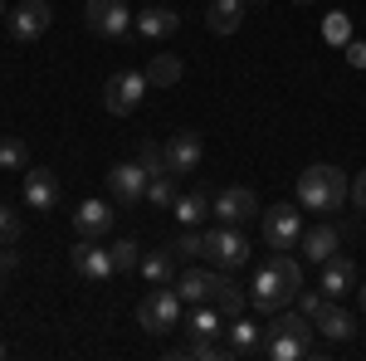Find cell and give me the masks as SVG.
Listing matches in <instances>:
<instances>
[{
	"label": "cell",
	"mask_w": 366,
	"mask_h": 361,
	"mask_svg": "<svg viewBox=\"0 0 366 361\" xmlns=\"http://www.w3.org/2000/svg\"><path fill=\"white\" fill-rule=\"evenodd\" d=\"M0 244H20V215H15V205H0Z\"/></svg>",
	"instance_id": "e575fe53"
},
{
	"label": "cell",
	"mask_w": 366,
	"mask_h": 361,
	"mask_svg": "<svg viewBox=\"0 0 366 361\" xmlns=\"http://www.w3.org/2000/svg\"><path fill=\"white\" fill-rule=\"evenodd\" d=\"M210 215L220 224H239V229H244V224L259 215V195H254L249 186H225V191L210 200Z\"/></svg>",
	"instance_id": "ba28073f"
},
{
	"label": "cell",
	"mask_w": 366,
	"mask_h": 361,
	"mask_svg": "<svg viewBox=\"0 0 366 361\" xmlns=\"http://www.w3.org/2000/svg\"><path fill=\"white\" fill-rule=\"evenodd\" d=\"M342 49H347V64H352V69H366V44L362 39H347Z\"/></svg>",
	"instance_id": "8d00e7d4"
},
{
	"label": "cell",
	"mask_w": 366,
	"mask_h": 361,
	"mask_svg": "<svg viewBox=\"0 0 366 361\" xmlns=\"http://www.w3.org/2000/svg\"><path fill=\"white\" fill-rule=\"evenodd\" d=\"M171 254H176V259H200V254H205V234H200L196 224H186V234L171 244Z\"/></svg>",
	"instance_id": "4dcf8cb0"
},
{
	"label": "cell",
	"mask_w": 366,
	"mask_h": 361,
	"mask_svg": "<svg viewBox=\"0 0 366 361\" xmlns=\"http://www.w3.org/2000/svg\"><path fill=\"white\" fill-rule=\"evenodd\" d=\"M181 59L176 54H152V64H147V84L152 88H171V84H181Z\"/></svg>",
	"instance_id": "4316f807"
},
{
	"label": "cell",
	"mask_w": 366,
	"mask_h": 361,
	"mask_svg": "<svg viewBox=\"0 0 366 361\" xmlns=\"http://www.w3.org/2000/svg\"><path fill=\"white\" fill-rule=\"evenodd\" d=\"M293 5H312V0H293Z\"/></svg>",
	"instance_id": "b9f144b4"
},
{
	"label": "cell",
	"mask_w": 366,
	"mask_h": 361,
	"mask_svg": "<svg viewBox=\"0 0 366 361\" xmlns=\"http://www.w3.org/2000/svg\"><path fill=\"white\" fill-rule=\"evenodd\" d=\"M137 29L147 34V39H167V34H176L181 29V15L176 10H167V5H147L137 15Z\"/></svg>",
	"instance_id": "44dd1931"
},
{
	"label": "cell",
	"mask_w": 366,
	"mask_h": 361,
	"mask_svg": "<svg viewBox=\"0 0 366 361\" xmlns=\"http://www.w3.org/2000/svg\"><path fill=\"white\" fill-rule=\"evenodd\" d=\"M244 20V0H210V10H205V29L210 34H234Z\"/></svg>",
	"instance_id": "ffe728a7"
},
{
	"label": "cell",
	"mask_w": 366,
	"mask_h": 361,
	"mask_svg": "<svg viewBox=\"0 0 366 361\" xmlns=\"http://www.w3.org/2000/svg\"><path fill=\"white\" fill-rule=\"evenodd\" d=\"M137 162L147 167V176H162V171H171V167H167V147H157V142H142Z\"/></svg>",
	"instance_id": "836d02e7"
},
{
	"label": "cell",
	"mask_w": 366,
	"mask_h": 361,
	"mask_svg": "<svg viewBox=\"0 0 366 361\" xmlns=\"http://www.w3.org/2000/svg\"><path fill=\"white\" fill-rule=\"evenodd\" d=\"M5 352H10V347H5V342H0V357H5Z\"/></svg>",
	"instance_id": "60d3db41"
},
{
	"label": "cell",
	"mask_w": 366,
	"mask_h": 361,
	"mask_svg": "<svg viewBox=\"0 0 366 361\" xmlns=\"http://www.w3.org/2000/svg\"><path fill=\"white\" fill-rule=\"evenodd\" d=\"M322 298H342V293H352L357 288V264L347 259V254H332L327 264H322Z\"/></svg>",
	"instance_id": "ac0fdd59"
},
{
	"label": "cell",
	"mask_w": 366,
	"mask_h": 361,
	"mask_svg": "<svg viewBox=\"0 0 366 361\" xmlns=\"http://www.w3.org/2000/svg\"><path fill=\"white\" fill-rule=\"evenodd\" d=\"M117 220V210L108 205V200H84L79 210H74V229L84 234V239H98V234H108Z\"/></svg>",
	"instance_id": "e0dca14e"
},
{
	"label": "cell",
	"mask_w": 366,
	"mask_h": 361,
	"mask_svg": "<svg viewBox=\"0 0 366 361\" xmlns=\"http://www.w3.org/2000/svg\"><path fill=\"white\" fill-rule=\"evenodd\" d=\"M69 264H74V274L88 278V283H108V278H113V254L98 249L93 239H79V244L69 249Z\"/></svg>",
	"instance_id": "8fae6325"
},
{
	"label": "cell",
	"mask_w": 366,
	"mask_h": 361,
	"mask_svg": "<svg viewBox=\"0 0 366 361\" xmlns=\"http://www.w3.org/2000/svg\"><path fill=\"white\" fill-rule=\"evenodd\" d=\"M312 327H317V337H327V342H352L357 337V317L347 307H337V298H327V303L312 312Z\"/></svg>",
	"instance_id": "5bb4252c"
},
{
	"label": "cell",
	"mask_w": 366,
	"mask_h": 361,
	"mask_svg": "<svg viewBox=\"0 0 366 361\" xmlns=\"http://www.w3.org/2000/svg\"><path fill=\"white\" fill-rule=\"evenodd\" d=\"M298 239H303V205H274V210H264V244L269 249H298Z\"/></svg>",
	"instance_id": "8992f818"
},
{
	"label": "cell",
	"mask_w": 366,
	"mask_h": 361,
	"mask_svg": "<svg viewBox=\"0 0 366 361\" xmlns=\"http://www.w3.org/2000/svg\"><path fill=\"white\" fill-rule=\"evenodd\" d=\"M176 264H181V259H176V254H171V244L167 249H152V254H142V278H147V283H171V278H176Z\"/></svg>",
	"instance_id": "cb8c5ba5"
},
{
	"label": "cell",
	"mask_w": 366,
	"mask_h": 361,
	"mask_svg": "<svg viewBox=\"0 0 366 361\" xmlns=\"http://www.w3.org/2000/svg\"><path fill=\"white\" fill-rule=\"evenodd\" d=\"M210 303L220 307L225 317H239L249 298H244V288H239V283H234V278H229L225 269H220V274H215V293H210Z\"/></svg>",
	"instance_id": "7402d4cb"
},
{
	"label": "cell",
	"mask_w": 366,
	"mask_h": 361,
	"mask_svg": "<svg viewBox=\"0 0 366 361\" xmlns=\"http://www.w3.org/2000/svg\"><path fill=\"white\" fill-rule=\"evenodd\" d=\"M0 283H5V259H0Z\"/></svg>",
	"instance_id": "ab89813d"
},
{
	"label": "cell",
	"mask_w": 366,
	"mask_h": 361,
	"mask_svg": "<svg viewBox=\"0 0 366 361\" xmlns=\"http://www.w3.org/2000/svg\"><path fill=\"white\" fill-rule=\"evenodd\" d=\"M171 215L181 224H200L205 215H210V195L205 191H181L176 200H171Z\"/></svg>",
	"instance_id": "d4e9b609"
},
{
	"label": "cell",
	"mask_w": 366,
	"mask_h": 361,
	"mask_svg": "<svg viewBox=\"0 0 366 361\" xmlns=\"http://www.w3.org/2000/svg\"><path fill=\"white\" fill-rule=\"evenodd\" d=\"M0 171H29V147L20 137H0Z\"/></svg>",
	"instance_id": "83f0119b"
},
{
	"label": "cell",
	"mask_w": 366,
	"mask_h": 361,
	"mask_svg": "<svg viewBox=\"0 0 366 361\" xmlns=\"http://www.w3.org/2000/svg\"><path fill=\"white\" fill-rule=\"evenodd\" d=\"M186 357H200V361H225V357H234L229 347H220L215 337H196L191 347H186Z\"/></svg>",
	"instance_id": "1f68e13d"
},
{
	"label": "cell",
	"mask_w": 366,
	"mask_h": 361,
	"mask_svg": "<svg viewBox=\"0 0 366 361\" xmlns=\"http://www.w3.org/2000/svg\"><path fill=\"white\" fill-rule=\"evenodd\" d=\"M147 74H137V69H122V74H113L108 84H103V108L113 112V117H132L137 112V103L147 98Z\"/></svg>",
	"instance_id": "5b68a950"
},
{
	"label": "cell",
	"mask_w": 366,
	"mask_h": 361,
	"mask_svg": "<svg viewBox=\"0 0 366 361\" xmlns=\"http://www.w3.org/2000/svg\"><path fill=\"white\" fill-rule=\"evenodd\" d=\"M352 200L366 210V171H357V181H352Z\"/></svg>",
	"instance_id": "74e56055"
},
{
	"label": "cell",
	"mask_w": 366,
	"mask_h": 361,
	"mask_svg": "<svg viewBox=\"0 0 366 361\" xmlns=\"http://www.w3.org/2000/svg\"><path fill=\"white\" fill-rule=\"evenodd\" d=\"M298 249H303V259H308V264H317V269H322V264L342 249V234L332 229V224H312V229H303Z\"/></svg>",
	"instance_id": "2e32d148"
},
{
	"label": "cell",
	"mask_w": 366,
	"mask_h": 361,
	"mask_svg": "<svg viewBox=\"0 0 366 361\" xmlns=\"http://www.w3.org/2000/svg\"><path fill=\"white\" fill-rule=\"evenodd\" d=\"M0 15H5V0H0Z\"/></svg>",
	"instance_id": "7bdbcfd3"
},
{
	"label": "cell",
	"mask_w": 366,
	"mask_h": 361,
	"mask_svg": "<svg viewBox=\"0 0 366 361\" xmlns=\"http://www.w3.org/2000/svg\"><path fill=\"white\" fill-rule=\"evenodd\" d=\"M288 298H298V293H293V283L279 274V264L269 259L249 283V303L259 307V312H279V307H288Z\"/></svg>",
	"instance_id": "52a82bcc"
},
{
	"label": "cell",
	"mask_w": 366,
	"mask_h": 361,
	"mask_svg": "<svg viewBox=\"0 0 366 361\" xmlns=\"http://www.w3.org/2000/svg\"><path fill=\"white\" fill-rule=\"evenodd\" d=\"M322 39H327V44H347V39H352V20H347L342 10H332V15L322 20Z\"/></svg>",
	"instance_id": "d6a6232c"
},
{
	"label": "cell",
	"mask_w": 366,
	"mask_h": 361,
	"mask_svg": "<svg viewBox=\"0 0 366 361\" xmlns=\"http://www.w3.org/2000/svg\"><path fill=\"white\" fill-rule=\"evenodd\" d=\"M108 254H113V274H132V269L142 264V244L137 239H117Z\"/></svg>",
	"instance_id": "f546056e"
},
{
	"label": "cell",
	"mask_w": 366,
	"mask_h": 361,
	"mask_svg": "<svg viewBox=\"0 0 366 361\" xmlns=\"http://www.w3.org/2000/svg\"><path fill=\"white\" fill-rule=\"evenodd\" d=\"M137 322L147 332H171L176 322H181V293L171 288V283H152V293L137 303Z\"/></svg>",
	"instance_id": "3957f363"
},
{
	"label": "cell",
	"mask_w": 366,
	"mask_h": 361,
	"mask_svg": "<svg viewBox=\"0 0 366 361\" xmlns=\"http://www.w3.org/2000/svg\"><path fill=\"white\" fill-rule=\"evenodd\" d=\"M322 303H327V298H322V288H298V312H308V317H312Z\"/></svg>",
	"instance_id": "d590c367"
},
{
	"label": "cell",
	"mask_w": 366,
	"mask_h": 361,
	"mask_svg": "<svg viewBox=\"0 0 366 361\" xmlns=\"http://www.w3.org/2000/svg\"><path fill=\"white\" fill-rule=\"evenodd\" d=\"M147 167L142 162H117L113 171H108V191H113L117 205H137V200H147Z\"/></svg>",
	"instance_id": "30bf717a"
},
{
	"label": "cell",
	"mask_w": 366,
	"mask_h": 361,
	"mask_svg": "<svg viewBox=\"0 0 366 361\" xmlns=\"http://www.w3.org/2000/svg\"><path fill=\"white\" fill-rule=\"evenodd\" d=\"M220 317H225V312H220L215 303H196V312L186 317V332H191V337H220V332H225Z\"/></svg>",
	"instance_id": "484cf974"
},
{
	"label": "cell",
	"mask_w": 366,
	"mask_h": 361,
	"mask_svg": "<svg viewBox=\"0 0 366 361\" xmlns=\"http://www.w3.org/2000/svg\"><path fill=\"white\" fill-rule=\"evenodd\" d=\"M176 176H171V171H162V176H152V181H147V200H152V205H162V210H171V200H176Z\"/></svg>",
	"instance_id": "f1b7e54d"
},
{
	"label": "cell",
	"mask_w": 366,
	"mask_h": 361,
	"mask_svg": "<svg viewBox=\"0 0 366 361\" xmlns=\"http://www.w3.org/2000/svg\"><path fill=\"white\" fill-rule=\"evenodd\" d=\"M347 195H352V186H347V171L342 167H308L303 176H298V205L303 210H317V215H332V210H342L347 205Z\"/></svg>",
	"instance_id": "7a4b0ae2"
},
{
	"label": "cell",
	"mask_w": 366,
	"mask_h": 361,
	"mask_svg": "<svg viewBox=\"0 0 366 361\" xmlns=\"http://www.w3.org/2000/svg\"><path fill=\"white\" fill-rule=\"evenodd\" d=\"M25 205L29 210H54L59 205V176L49 167H29L25 171Z\"/></svg>",
	"instance_id": "9a60e30c"
},
{
	"label": "cell",
	"mask_w": 366,
	"mask_h": 361,
	"mask_svg": "<svg viewBox=\"0 0 366 361\" xmlns=\"http://www.w3.org/2000/svg\"><path fill=\"white\" fill-rule=\"evenodd\" d=\"M312 317L308 312H274V322L264 327V357L269 361H298L312 357Z\"/></svg>",
	"instance_id": "6da1fadb"
},
{
	"label": "cell",
	"mask_w": 366,
	"mask_h": 361,
	"mask_svg": "<svg viewBox=\"0 0 366 361\" xmlns=\"http://www.w3.org/2000/svg\"><path fill=\"white\" fill-rule=\"evenodd\" d=\"M49 20H54V10H49L44 0H25V5L10 10V34H15L20 44H34V39L49 29Z\"/></svg>",
	"instance_id": "7c38bea8"
},
{
	"label": "cell",
	"mask_w": 366,
	"mask_h": 361,
	"mask_svg": "<svg viewBox=\"0 0 366 361\" xmlns=\"http://www.w3.org/2000/svg\"><path fill=\"white\" fill-rule=\"evenodd\" d=\"M171 288L181 293V303H210V293H215V274L210 269H186V274L171 278Z\"/></svg>",
	"instance_id": "d6986e66"
},
{
	"label": "cell",
	"mask_w": 366,
	"mask_h": 361,
	"mask_svg": "<svg viewBox=\"0 0 366 361\" xmlns=\"http://www.w3.org/2000/svg\"><path fill=\"white\" fill-rule=\"evenodd\" d=\"M88 29L98 39H122L132 29V10L127 0H88Z\"/></svg>",
	"instance_id": "9c48e42d"
},
{
	"label": "cell",
	"mask_w": 366,
	"mask_h": 361,
	"mask_svg": "<svg viewBox=\"0 0 366 361\" xmlns=\"http://www.w3.org/2000/svg\"><path fill=\"white\" fill-rule=\"evenodd\" d=\"M200 162H205V142H200V132H171V142H167L171 176H191V171H200Z\"/></svg>",
	"instance_id": "4fadbf2b"
},
{
	"label": "cell",
	"mask_w": 366,
	"mask_h": 361,
	"mask_svg": "<svg viewBox=\"0 0 366 361\" xmlns=\"http://www.w3.org/2000/svg\"><path fill=\"white\" fill-rule=\"evenodd\" d=\"M225 332H229V352H234V357H249V352H259V347H264V327H259V322H249V317H234Z\"/></svg>",
	"instance_id": "603a6c76"
},
{
	"label": "cell",
	"mask_w": 366,
	"mask_h": 361,
	"mask_svg": "<svg viewBox=\"0 0 366 361\" xmlns=\"http://www.w3.org/2000/svg\"><path fill=\"white\" fill-rule=\"evenodd\" d=\"M205 254H210V264L215 269H244L249 264V239H244V229L239 224H215V229H205Z\"/></svg>",
	"instance_id": "277c9868"
},
{
	"label": "cell",
	"mask_w": 366,
	"mask_h": 361,
	"mask_svg": "<svg viewBox=\"0 0 366 361\" xmlns=\"http://www.w3.org/2000/svg\"><path fill=\"white\" fill-rule=\"evenodd\" d=\"M357 298H362V317H366V288H357Z\"/></svg>",
	"instance_id": "f35d334b"
}]
</instances>
